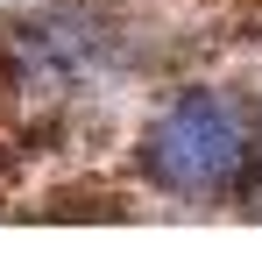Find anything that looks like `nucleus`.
Masks as SVG:
<instances>
[{"label": "nucleus", "mask_w": 262, "mask_h": 255, "mask_svg": "<svg viewBox=\"0 0 262 255\" xmlns=\"http://www.w3.org/2000/svg\"><path fill=\"white\" fill-rule=\"evenodd\" d=\"M255 170V107L234 92H177L142 135V177L170 199H227Z\"/></svg>", "instance_id": "obj_1"}]
</instances>
